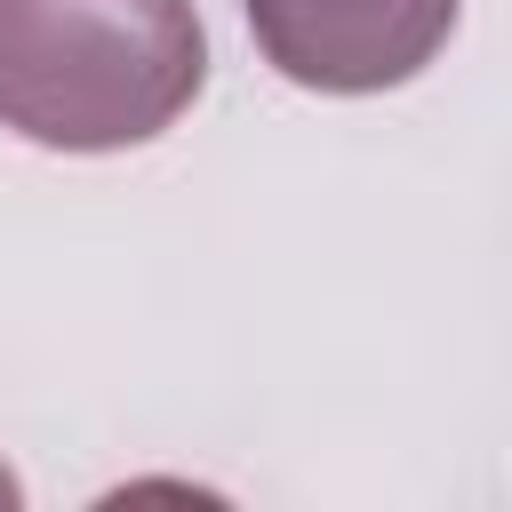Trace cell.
<instances>
[{
  "mask_svg": "<svg viewBox=\"0 0 512 512\" xmlns=\"http://www.w3.org/2000/svg\"><path fill=\"white\" fill-rule=\"evenodd\" d=\"M208 88L192 0H0V128L48 152L168 136Z\"/></svg>",
  "mask_w": 512,
  "mask_h": 512,
  "instance_id": "6da1fadb",
  "label": "cell"
},
{
  "mask_svg": "<svg viewBox=\"0 0 512 512\" xmlns=\"http://www.w3.org/2000/svg\"><path fill=\"white\" fill-rule=\"evenodd\" d=\"M264 64L312 96H376L416 80L464 0H240Z\"/></svg>",
  "mask_w": 512,
  "mask_h": 512,
  "instance_id": "7a4b0ae2",
  "label": "cell"
},
{
  "mask_svg": "<svg viewBox=\"0 0 512 512\" xmlns=\"http://www.w3.org/2000/svg\"><path fill=\"white\" fill-rule=\"evenodd\" d=\"M0 504H16V480H8V472H0Z\"/></svg>",
  "mask_w": 512,
  "mask_h": 512,
  "instance_id": "3957f363",
  "label": "cell"
}]
</instances>
